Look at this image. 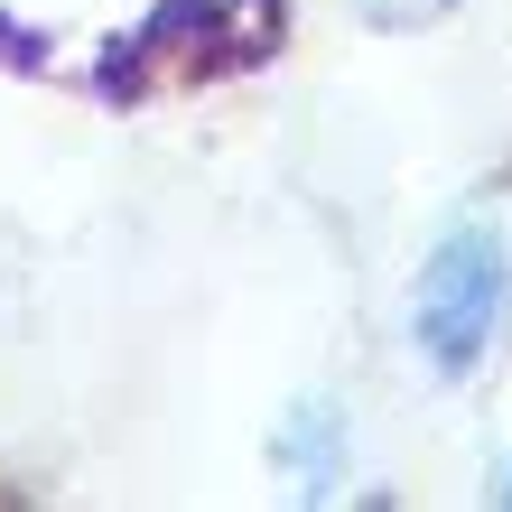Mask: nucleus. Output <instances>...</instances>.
Listing matches in <instances>:
<instances>
[{"instance_id":"nucleus-2","label":"nucleus","mask_w":512,"mask_h":512,"mask_svg":"<svg viewBox=\"0 0 512 512\" xmlns=\"http://www.w3.org/2000/svg\"><path fill=\"white\" fill-rule=\"evenodd\" d=\"M326 429H336V419H326V410L308 401V410H298V419H289V438H280V457H298V466H308V475H326Z\"/></svg>"},{"instance_id":"nucleus-1","label":"nucleus","mask_w":512,"mask_h":512,"mask_svg":"<svg viewBox=\"0 0 512 512\" xmlns=\"http://www.w3.org/2000/svg\"><path fill=\"white\" fill-rule=\"evenodd\" d=\"M503 298H512V261H503V233L494 224H457L447 243L419 270V298H410V336L438 373H475L503 326Z\"/></svg>"}]
</instances>
